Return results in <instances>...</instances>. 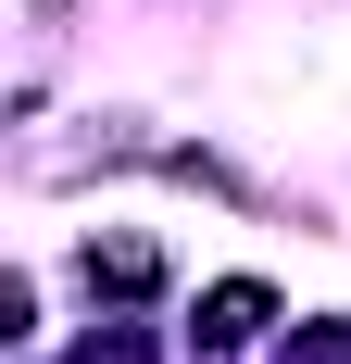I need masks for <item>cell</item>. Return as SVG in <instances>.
Returning a JSON list of instances; mask_svg holds the SVG:
<instances>
[{"label": "cell", "mask_w": 351, "mask_h": 364, "mask_svg": "<svg viewBox=\"0 0 351 364\" xmlns=\"http://www.w3.org/2000/svg\"><path fill=\"white\" fill-rule=\"evenodd\" d=\"M264 314H276V301L251 289V277H226V289H213V301H201V352H239V339H251V327H264Z\"/></svg>", "instance_id": "1"}, {"label": "cell", "mask_w": 351, "mask_h": 364, "mask_svg": "<svg viewBox=\"0 0 351 364\" xmlns=\"http://www.w3.org/2000/svg\"><path fill=\"white\" fill-rule=\"evenodd\" d=\"M151 277H163V264H151V252H139V239H113V252H88V289H126V301H139V289H151Z\"/></svg>", "instance_id": "2"}]
</instances>
